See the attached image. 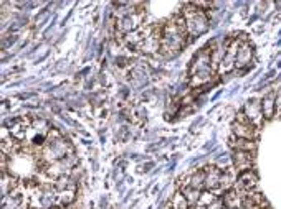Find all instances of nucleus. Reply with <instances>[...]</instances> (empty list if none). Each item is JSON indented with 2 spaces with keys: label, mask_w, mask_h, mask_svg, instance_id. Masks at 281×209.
I'll return each instance as SVG.
<instances>
[{
  "label": "nucleus",
  "mask_w": 281,
  "mask_h": 209,
  "mask_svg": "<svg viewBox=\"0 0 281 209\" xmlns=\"http://www.w3.org/2000/svg\"><path fill=\"white\" fill-rule=\"evenodd\" d=\"M180 191L184 193V196L187 198V201L190 202V206L195 207V206L198 204V199H200V194H202V191H198V189L192 188V186L185 188V189H180Z\"/></svg>",
  "instance_id": "obj_11"
},
{
  "label": "nucleus",
  "mask_w": 281,
  "mask_h": 209,
  "mask_svg": "<svg viewBox=\"0 0 281 209\" xmlns=\"http://www.w3.org/2000/svg\"><path fill=\"white\" fill-rule=\"evenodd\" d=\"M192 188L204 191L205 189V172L204 170H197L195 173H192Z\"/></svg>",
  "instance_id": "obj_12"
},
{
  "label": "nucleus",
  "mask_w": 281,
  "mask_h": 209,
  "mask_svg": "<svg viewBox=\"0 0 281 209\" xmlns=\"http://www.w3.org/2000/svg\"><path fill=\"white\" fill-rule=\"evenodd\" d=\"M171 209H192L190 202L187 201L182 191H177L171 199Z\"/></svg>",
  "instance_id": "obj_10"
},
{
  "label": "nucleus",
  "mask_w": 281,
  "mask_h": 209,
  "mask_svg": "<svg viewBox=\"0 0 281 209\" xmlns=\"http://www.w3.org/2000/svg\"><path fill=\"white\" fill-rule=\"evenodd\" d=\"M243 112H245V116L248 117V120L252 122L255 127H261V124H263V111H261V100H248V102L245 104V107H243Z\"/></svg>",
  "instance_id": "obj_3"
},
{
  "label": "nucleus",
  "mask_w": 281,
  "mask_h": 209,
  "mask_svg": "<svg viewBox=\"0 0 281 209\" xmlns=\"http://www.w3.org/2000/svg\"><path fill=\"white\" fill-rule=\"evenodd\" d=\"M232 163L233 168L240 173L248 172V170H253V163H255V155L248 153V151H233L232 155Z\"/></svg>",
  "instance_id": "obj_4"
},
{
  "label": "nucleus",
  "mask_w": 281,
  "mask_h": 209,
  "mask_svg": "<svg viewBox=\"0 0 281 209\" xmlns=\"http://www.w3.org/2000/svg\"><path fill=\"white\" fill-rule=\"evenodd\" d=\"M261 111H263L265 119H271L276 116V92L266 94L261 100Z\"/></svg>",
  "instance_id": "obj_8"
},
{
  "label": "nucleus",
  "mask_w": 281,
  "mask_h": 209,
  "mask_svg": "<svg viewBox=\"0 0 281 209\" xmlns=\"http://www.w3.org/2000/svg\"><path fill=\"white\" fill-rule=\"evenodd\" d=\"M242 201H243V194L236 188L228 189L222 196V202L227 209H242Z\"/></svg>",
  "instance_id": "obj_6"
},
{
  "label": "nucleus",
  "mask_w": 281,
  "mask_h": 209,
  "mask_svg": "<svg viewBox=\"0 0 281 209\" xmlns=\"http://www.w3.org/2000/svg\"><path fill=\"white\" fill-rule=\"evenodd\" d=\"M257 185H258L257 173H255L253 170H248V172H243L238 175V178H236V183H235V188L238 189L242 194H245L250 191H255Z\"/></svg>",
  "instance_id": "obj_2"
},
{
  "label": "nucleus",
  "mask_w": 281,
  "mask_h": 209,
  "mask_svg": "<svg viewBox=\"0 0 281 209\" xmlns=\"http://www.w3.org/2000/svg\"><path fill=\"white\" fill-rule=\"evenodd\" d=\"M182 15L185 17L187 22V31H189L190 40L195 36H200L209 28V17L205 14V10H200L195 7V4H185Z\"/></svg>",
  "instance_id": "obj_1"
},
{
  "label": "nucleus",
  "mask_w": 281,
  "mask_h": 209,
  "mask_svg": "<svg viewBox=\"0 0 281 209\" xmlns=\"http://www.w3.org/2000/svg\"><path fill=\"white\" fill-rule=\"evenodd\" d=\"M230 147L235 151H248V153H255L257 150V142L255 140H245V138H236L235 135L230 137Z\"/></svg>",
  "instance_id": "obj_9"
},
{
  "label": "nucleus",
  "mask_w": 281,
  "mask_h": 209,
  "mask_svg": "<svg viewBox=\"0 0 281 209\" xmlns=\"http://www.w3.org/2000/svg\"><path fill=\"white\" fill-rule=\"evenodd\" d=\"M276 114L281 116V89L276 92Z\"/></svg>",
  "instance_id": "obj_14"
},
{
  "label": "nucleus",
  "mask_w": 281,
  "mask_h": 209,
  "mask_svg": "<svg viewBox=\"0 0 281 209\" xmlns=\"http://www.w3.org/2000/svg\"><path fill=\"white\" fill-rule=\"evenodd\" d=\"M233 135L236 138H245V140H257L258 127H255L252 122H233Z\"/></svg>",
  "instance_id": "obj_5"
},
{
  "label": "nucleus",
  "mask_w": 281,
  "mask_h": 209,
  "mask_svg": "<svg viewBox=\"0 0 281 209\" xmlns=\"http://www.w3.org/2000/svg\"><path fill=\"white\" fill-rule=\"evenodd\" d=\"M215 201H218L217 196L212 193V191H207V189H204L202 194H200V199H198V204L197 206H202V207H209L214 204Z\"/></svg>",
  "instance_id": "obj_13"
},
{
  "label": "nucleus",
  "mask_w": 281,
  "mask_h": 209,
  "mask_svg": "<svg viewBox=\"0 0 281 209\" xmlns=\"http://www.w3.org/2000/svg\"><path fill=\"white\" fill-rule=\"evenodd\" d=\"M253 53H255L253 46L250 45L248 41H243L238 49V55H236V68L242 69V68L248 66L250 63L253 61Z\"/></svg>",
  "instance_id": "obj_7"
}]
</instances>
